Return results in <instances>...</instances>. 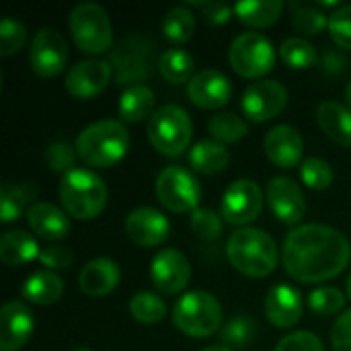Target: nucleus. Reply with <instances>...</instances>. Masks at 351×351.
<instances>
[{
    "label": "nucleus",
    "mask_w": 351,
    "mask_h": 351,
    "mask_svg": "<svg viewBox=\"0 0 351 351\" xmlns=\"http://www.w3.org/2000/svg\"><path fill=\"white\" fill-rule=\"evenodd\" d=\"M267 202L274 216L284 224H298L306 216V197L302 187L286 175H278L267 183Z\"/></svg>",
    "instance_id": "obj_14"
},
{
    "label": "nucleus",
    "mask_w": 351,
    "mask_h": 351,
    "mask_svg": "<svg viewBox=\"0 0 351 351\" xmlns=\"http://www.w3.org/2000/svg\"><path fill=\"white\" fill-rule=\"evenodd\" d=\"M62 294H64V282L58 274L49 269L33 271L21 286V296L39 306L58 302Z\"/></svg>",
    "instance_id": "obj_24"
},
{
    "label": "nucleus",
    "mask_w": 351,
    "mask_h": 351,
    "mask_svg": "<svg viewBox=\"0 0 351 351\" xmlns=\"http://www.w3.org/2000/svg\"><path fill=\"white\" fill-rule=\"evenodd\" d=\"M37 195V185L33 181L8 183L4 181L0 187V220L4 224L14 222L23 212H29V204Z\"/></svg>",
    "instance_id": "obj_27"
},
{
    "label": "nucleus",
    "mask_w": 351,
    "mask_h": 351,
    "mask_svg": "<svg viewBox=\"0 0 351 351\" xmlns=\"http://www.w3.org/2000/svg\"><path fill=\"white\" fill-rule=\"evenodd\" d=\"M346 103H348V107L351 109V80L348 82V86H346Z\"/></svg>",
    "instance_id": "obj_48"
},
{
    "label": "nucleus",
    "mask_w": 351,
    "mask_h": 351,
    "mask_svg": "<svg viewBox=\"0 0 351 351\" xmlns=\"http://www.w3.org/2000/svg\"><path fill=\"white\" fill-rule=\"evenodd\" d=\"M27 224L37 237L45 241H62L70 232V220L66 216V210L49 202L33 204L27 212Z\"/></svg>",
    "instance_id": "obj_22"
},
{
    "label": "nucleus",
    "mask_w": 351,
    "mask_h": 351,
    "mask_svg": "<svg viewBox=\"0 0 351 351\" xmlns=\"http://www.w3.org/2000/svg\"><path fill=\"white\" fill-rule=\"evenodd\" d=\"M274 351H325L323 341L308 331H296L280 339Z\"/></svg>",
    "instance_id": "obj_43"
},
{
    "label": "nucleus",
    "mask_w": 351,
    "mask_h": 351,
    "mask_svg": "<svg viewBox=\"0 0 351 351\" xmlns=\"http://www.w3.org/2000/svg\"><path fill=\"white\" fill-rule=\"evenodd\" d=\"M39 245L33 234L27 230H6L0 237V259L8 267L25 265L33 259H39Z\"/></svg>",
    "instance_id": "obj_25"
},
{
    "label": "nucleus",
    "mask_w": 351,
    "mask_h": 351,
    "mask_svg": "<svg viewBox=\"0 0 351 351\" xmlns=\"http://www.w3.org/2000/svg\"><path fill=\"white\" fill-rule=\"evenodd\" d=\"M158 70L165 76V80H169L171 84H183L195 76V62L191 58L189 51L181 49V47H171L165 49L158 58Z\"/></svg>",
    "instance_id": "obj_30"
},
{
    "label": "nucleus",
    "mask_w": 351,
    "mask_h": 351,
    "mask_svg": "<svg viewBox=\"0 0 351 351\" xmlns=\"http://www.w3.org/2000/svg\"><path fill=\"white\" fill-rule=\"evenodd\" d=\"M280 56H282L284 64H288L294 70H306V68H313L319 62L317 47L304 37H288V39H284L282 45H280Z\"/></svg>",
    "instance_id": "obj_33"
},
{
    "label": "nucleus",
    "mask_w": 351,
    "mask_h": 351,
    "mask_svg": "<svg viewBox=\"0 0 351 351\" xmlns=\"http://www.w3.org/2000/svg\"><path fill=\"white\" fill-rule=\"evenodd\" d=\"M35 319L21 300H8L0 308V351H19L33 335Z\"/></svg>",
    "instance_id": "obj_17"
},
{
    "label": "nucleus",
    "mask_w": 351,
    "mask_h": 351,
    "mask_svg": "<svg viewBox=\"0 0 351 351\" xmlns=\"http://www.w3.org/2000/svg\"><path fill=\"white\" fill-rule=\"evenodd\" d=\"M187 95L191 103L202 109H218L230 101L232 84L224 72L214 68H204L189 80Z\"/></svg>",
    "instance_id": "obj_19"
},
{
    "label": "nucleus",
    "mask_w": 351,
    "mask_h": 351,
    "mask_svg": "<svg viewBox=\"0 0 351 351\" xmlns=\"http://www.w3.org/2000/svg\"><path fill=\"white\" fill-rule=\"evenodd\" d=\"M29 64L43 78L58 76L68 64V43L64 35L51 27H43L33 35L29 45Z\"/></svg>",
    "instance_id": "obj_10"
},
{
    "label": "nucleus",
    "mask_w": 351,
    "mask_h": 351,
    "mask_svg": "<svg viewBox=\"0 0 351 351\" xmlns=\"http://www.w3.org/2000/svg\"><path fill=\"white\" fill-rule=\"evenodd\" d=\"M263 208L261 187L251 179H237L230 183L222 197V216L234 226H247L253 222Z\"/></svg>",
    "instance_id": "obj_12"
},
{
    "label": "nucleus",
    "mask_w": 351,
    "mask_h": 351,
    "mask_svg": "<svg viewBox=\"0 0 351 351\" xmlns=\"http://www.w3.org/2000/svg\"><path fill=\"white\" fill-rule=\"evenodd\" d=\"M162 35L173 43H185L193 37L195 31V14L191 8L177 4L162 16Z\"/></svg>",
    "instance_id": "obj_31"
},
{
    "label": "nucleus",
    "mask_w": 351,
    "mask_h": 351,
    "mask_svg": "<svg viewBox=\"0 0 351 351\" xmlns=\"http://www.w3.org/2000/svg\"><path fill=\"white\" fill-rule=\"evenodd\" d=\"M72 351H93L90 348H86V346H80V348H74Z\"/></svg>",
    "instance_id": "obj_50"
},
{
    "label": "nucleus",
    "mask_w": 351,
    "mask_h": 351,
    "mask_svg": "<svg viewBox=\"0 0 351 351\" xmlns=\"http://www.w3.org/2000/svg\"><path fill=\"white\" fill-rule=\"evenodd\" d=\"M300 179L304 181L306 187L317 189V191H323V189H327V187L333 185L335 173H333L331 165L325 158L311 156V158H306L300 165Z\"/></svg>",
    "instance_id": "obj_37"
},
{
    "label": "nucleus",
    "mask_w": 351,
    "mask_h": 351,
    "mask_svg": "<svg viewBox=\"0 0 351 351\" xmlns=\"http://www.w3.org/2000/svg\"><path fill=\"white\" fill-rule=\"evenodd\" d=\"M226 255L234 269L249 278H265L278 265V245L261 228H239L226 243Z\"/></svg>",
    "instance_id": "obj_3"
},
{
    "label": "nucleus",
    "mask_w": 351,
    "mask_h": 351,
    "mask_svg": "<svg viewBox=\"0 0 351 351\" xmlns=\"http://www.w3.org/2000/svg\"><path fill=\"white\" fill-rule=\"evenodd\" d=\"M113 68L107 60L88 58L76 62L66 74V90L76 99H90L97 97L107 88L111 82Z\"/></svg>",
    "instance_id": "obj_15"
},
{
    "label": "nucleus",
    "mask_w": 351,
    "mask_h": 351,
    "mask_svg": "<svg viewBox=\"0 0 351 351\" xmlns=\"http://www.w3.org/2000/svg\"><path fill=\"white\" fill-rule=\"evenodd\" d=\"M230 152L216 140H199L189 150V165L202 175H214L228 167Z\"/></svg>",
    "instance_id": "obj_28"
},
{
    "label": "nucleus",
    "mask_w": 351,
    "mask_h": 351,
    "mask_svg": "<svg viewBox=\"0 0 351 351\" xmlns=\"http://www.w3.org/2000/svg\"><path fill=\"white\" fill-rule=\"evenodd\" d=\"M350 259V239L341 230L317 222L290 230L282 247L284 269L302 284H321L339 276Z\"/></svg>",
    "instance_id": "obj_1"
},
{
    "label": "nucleus",
    "mask_w": 351,
    "mask_h": 351,
    "mask_svg": "<svg viewBox=\"0 0 351 351\" xmlns=\"http://www.w3.org/2000/svg\"><path fill=\"white\" fill-rule=\"evenodd\" d=\"M333 351H351V308L341 313L331 329Z\"/></svg>",
    "instance_id": "obj_46"
},
{
    "label": "nucleus",
    "mask_w": 351,
    "mask_h": 351,
    "mask_svg": "<svg viewBox=\"0 0 351 351\" xmlns=\"http://www.w3.org/2000/svg\"><path fill=\"white\" fill-rule=\"evenodd\" d=\"M39 261L51 271V269H68L74 263V253L72 249L64 245H49L43 247L39 253Z\"/></svg>",
    "instance_id": "obj_44"
},
{
    "label": "nucleus",
    "mask_w": 351,
    "mask_h": 351,
    "mask_svg": "<svg viewBox=\"0 0 351 351\" xmlns=\"http://www.w3.org/2000/svg\"><path fill=\"white\" fill-rule=\"evenodd\" d=\"M76 156H78L76 148L70 146L68 142H53L43 152V160L47 165V169L53 173H64V175L74 169L72 165H74Z\"/></svg>",
    "instance_id": "obj_40"
},
{
    "label": "nucleus",
    "mask_w": 351,
    "mask_h": 351,
    "mask_svg": "<svg viewBox=\"0 0 351 351\" xmlns=\"http://www.w3.org/2000/svg\"><path fill=\"white\" fill-rule=\"evenodd\" d=\"M292 23L300 33L317 35L325 27H329V16L317 6H306L302 2H292Z\"/></svg>",
    "instance_id": "obj_36"
},
{
    "label": "nucleus",
    "mask_w": 351,
    "mask_h": 351,
    "mask_svg": "<svg viewBox=\"0 0 351 351\" xmlns=\"http://www.w3.org/2000/svg\"><path fill=\"white\" fill-rule=\"evenodd\" d=\"M60 202L72 218L93 220L97 218L107 204L105 181L90 169L74 167L60 181Z\"/></svg>",
    "instance_id": "obj_4"
},
{
    "label": "nucleus",
    "mask_w": 351,
    "mask_h": 351,
    "mask_svg": "<svg viewBox=\"0 0 351 351\" xmlns=\"http://www.w3.org/2000/svg\"><path fill=\"white\" fill-rule=\"evenodd\" d=\"M158 202L175 214H191L199 208L202 185L195 175L179 165L165 167L154 183Z\"/></svg>",
    "instance_id": "obj_8"
},
{
    "label": "nucleus",
    "mask_w": 351,
    "mask_h": 351,
    "mask_svg": "<svg viewBox=\"0 0 351 351\" xmlns=\"http://www.w3.org/2000/svg\"><path fill=\"white\" fill-rule=\"evenodd\" d=\"M189 224H191V230L204 241H214L224 230L222 216L214 210H208V208H197L195 212H191Z\"/></svg>",
    "instance_id": "obj_39"
},
{
    "label": "nucleus",
    "mask_w": 351,
    "mask_h": 351,
    "mask_svg": "<svg viewBox=\"0 0 351 351\" xmlns=\"http://www.w3.org/2000/svg\"><path fill=\"white\" fill-rule=\"evenodd\" d=\"M308 306L319 317H333L343 311L346 296L339 288L333 286H321L308 294Z\"/></svg>",
    "instance_id": "obj_35"
},
{
    "label": "nucleus",
    "mask_w": 351,
    "mask_h": 351,
    "mask_svg": "<svg viewBox=\"0 0 351 351\" xmlns=\"http://www.w3.org/2000/svg\"><path fill=\"white\" fill-rule=\"evenodd\" d=\"M191 136V117L179 105H160L148 119V140L165 156H179L189 146Z\"/></svg>",
    "instance_id": "obj_6"
},
{
    "label": "nucleus",
    "mask_w": 351,
    "mask_h": 351,
    "mask_svg": "<svg viewBox=\"0 0 351 351\" xmlns=\"http://www.w3.org/2000/svg\"><path fill=\"white\" fill-rule=\"evenodd\" d=\"M329 33L339 47L351 49V4H341L329 14Z\"/></svg>",
    "instance_id": "obj_41"
},
{
    "label": "nucleus",
    "mask_w": 351,
    "mask_h": 351,
    "mask_svg": "<svg viewBox=\"0 0 351 351\" xmlns=\"http://www.w3.org/2000/svg\"><path fill=\"white\" fill-rule=\"evenodd\" d=\"M191 265L177 249H160L150 263V280L160 294L173 296L187 288Z\"/></svg>",
    "instance_id": "obj_13"
},
{
    "label": "nucleus",
    "mask_w": 351,
    "mask_h": 351,
    "mask_svg": "<svg viewBox=\"0 0 351 351\" xmlns=\"http://www.w3.org/2000/svg\"><path fill=\"white\" fill-rule=\"evenodd\" d=\"M263 308L271 325L280 329H290L302 317V308H304L302 294L290 284H276L265 294Z\"/></svg>",
    "instance_id": "obj_20"
},
{
    "label": "nucleus",
    "mask_w": 351,
    "mask_h": 351,
    "mask_svg": "<svg viewBox=\"0 0 351 351\" xmlns=\"http://www.w3.org/2000/svg\"><path fill=\"white\" fill-rule=\"evenodd\" d=\"M321 130L339 146H351V109L337 101H323L317 109Z\"/></svg>",
    "instance_id": "obj_23"
},
{
    "label": "nucleus",
    "mask_w": 351,
    "mask_h": 351,
    "mask_svg": "<svg viewBox=\"0 0 351 351\" xmlns=\"http://www.w3.org/2000/svg\"><path fill=\"white\" fill-rule=\"evenodd\" d=\"M222 339L226 348H247L253 339V323L249 319H232L222 329Z\"/></svg>",
    "instance_id": "obj_42"
},
{
    "label": "nucleus",
    "mask_w": 351,
    "mask_h": 351,
    "mask_svg": "<svg viewBox=\"0 0 351 351\" xmlns=\"http://www.w3.org/2000/svg\"><path fill=\"white\" fill-rule=\"evenodd\" d=\"M74 43L84 53H105L113 43V25L107 10L97 2H80L68 16Z\"/></svg>",
    "instance_id": "obj_7"
},
{
    "label": "nucleus",
    "mask_w": 351,
    "mask_h": 351,
    "mask_svg": "<svg viewBox=\"0 0 351 351\" xmlns=\"http://www.w3.org/2000/svg\"><path fill=\"white\" fill-rule=\"evenodd\" d=\"M130 315L144 325H156L167 317V302L148 290H142L130 300Z\"/></svg>",
    "instance_id": "obj_32"
},
{
    "label": "nucleus",
    "mask_w": 351,
    "mask_h": 351,
    "mask_svg": "<svg viewBox=\"0 0 351 351\" xmlns=\"http://www.w3.org/2000/svg\"><path fill=\"white\" fill-rule=\"evenodd\" d=\"M125 234L138 247H158L169 239L171 224H169V218L160 210L142 206L128 214Z\"/></svg>",
    "instance_id": "obj_16"
},
{
    "label": "nucleus",
    "mask_w": 351,
    "mask_h": 351,
    "mask_svg": "<svg viewBox=\"0 0 351 351\" xmlns=\"http://www.w3.org/2000/svg\"><path fill=\"white\" fill-rule=\"evenodd\" d=\"M154 93L146 84H132L128 86L119 97V117L125 123H140L144 119H150L154 109Z\"/></svg>",
    "instance_id": "obj_26"
},
{
    "label": "nucleus",
    "mask_w": 351,
    "mask_h": 351,
    "mask_svg": "<svg viewBox=\"0 0 351 351\" xmlns=\"http://www.w3.org/2000/svg\"><path fill=\"white\" fill-rule=\"evenodd\" d=\"M282 0H241L234 4V14L249 27H269L282 14Z\"/></svg>",
    "instance_id": "obj_29"
},
{
    "label": "nucleus",
    "mask_w": 351,
    "mask_h": 351,
    "mask_svg": "<svg viewBox=\"0 0 351 351\" xmlns=\"http://www.w3.org/2000/svg\"><path fill=\"white\" fill-rule=\"evenodd\" d=\"M288 103V90L282 82L263 78L247 86L241 99V107L251 121H269L284 111Z\"/></svg>",
    "instance_id": "obj_11"
},
{
    "label": "nucleus",
    "mask_w": 351,
    "mask_h": 351,
    "mask_svg": "<svg viewBox=\"0 0 351 351\" xmlns=\"http://www.w3.org/2000/svg\"><path fill=\"white\" fill-rule=\"evenodd\" d=\"M173 323L189 337H210L222 325V304L206 290L185 292L175 302Z\"/></svg>",
    "instance_id": "obj_5"
},
{
    "label": "nucleus",
    "mask_w": 351,
    "mask_h": 351,
    "mask_svg": "<svg viewBox=\"0 0 351 351\" xmlns=\"http://www.w3.org/2000/svg\"><path fill=\"white\" fill-rule=\"evenodd\" d=\"M76 154L90 167L107 169L117 165L130 148V132L123 121L101 119L86 125L76 142Z\"/></svg>",
    "instance_id": "obj_2"
},
{
    "label": "nucleus",
    "mask_w": 351,
    "mask_h": 351,
    "mask_svg": "<svg viewBox=\"0 0 351 351\" xmlns=\"http://www.w3.org/2000/svg\"><path fill=\"white\" fill-rule=\"evenodd\" d=\"M121 280V269L119 265L109 259V257H95L84 267L80 269L78 276V286L82 294L90 298H101L111 294Z\"/></svg>",
    "instance_id": "obj_21"
},
{
    "label": "nucleus",
    "mask_w": 351,
    "mask_h": 351,
    "mask_svg": "<svg viewBox=\"0 0 351 351\" xmlns=\"http://www.w3.org/2000/svg\"><path fill=\"white\" fill-rule=\"evenodd\" d=\"M27 41V27L12 16H4L0 23V56L8 58L16 53Z\"/></svg>",
    "instance_id": "obj_38"
},
{
    "label": "nucleus",
    "mask_w": 351,
    "mask_h": 351,
    "mask_svg": "<svg viewBox=\"0 0 351 351\" xmlns=\"http://www.w3.org/2000/svg\"><path fill=\"white\" fill-rule=\"evenodd\" d=\"M202 351H232L230 348H226V346H208V348H204Z\"/></svg>",
    "instance_id": "obj_47"
},
{
    "label": "nucleus",
    "mask_w": 351,
    "mask_h": 351,
    "mask_svg": "<svg viewBox=\"0 0 351 351\" xmlns=\"http://www.w3.org/2000/svg\"><path fill=\"white\" fill-rule=\"evenodd\" d=\"M263 150L269 162L280 169H294L302 165L304 154V140L294 125L280 123L274 125L263 140Z\"/></svg>",
    "instance_id": "obj_18"
},
{
    "label": "nucleus",
    "mask_w": 351,
    "mask_h": 351,
    "mask_svg": "<svg viewBox=\"0 0 351 351\" xmlns=\"http://www.w3.org/2000/svg\"><path fill=\"white\" fill-rule=\"evenodd\" d=\"M189 4H195L210 25H222L234 12V6H228L222 0H191Z\"/></svg>",
    "instance_id": "obj_45"
},
{
    "label": "nucleus",
    "mask_w": 351,
    "mask_h": 351,
    "mask_svg": "<svg viewBox=\"0 0 351 351\" xmlns=\"http://www.w3.org/2000/svg\"><path fill=\"white\" fill-rule=\"evenodd\" d=\"M208 130L212 134V140L220 142V144H232L243 140L249 134L247 121H243L237 113H216L210 121H208Z\"/></svg>",
    "instance_id": "obj_34"
},
{
    "label": "nucleus",
    "mask_w": 351,
    "mask_h": 351,
    "mask_svg": "<svg viewBox=\"0 0 351 351\" xmlns=\"http://www.w3.org/2000/svg\"><path fill=\"white\" fill-rule=\"evenodd\" d=\"M346 292H348V298L351 300V274L348 276V282H346Z\"/></svg>",
    "instance_id": "obj_49"
},
{
    "label": "nucleus",
    "mask_w": 351,
    "mask_h": 351,
    "mask_svg": "<svg viewBox=\"0 0 351 351\" xmlns=\"http://www.w3.org/2000/svg\"><path fill=\"white\" fill-rule=\"evenodd\" d=\"M228 60L234 72L245 78H263L271 72L276 64V47L274 43L257 31H247L234 37L228 47Z\"/></svg>",
    "instance_id": "obj_9"
}]
</instances>
